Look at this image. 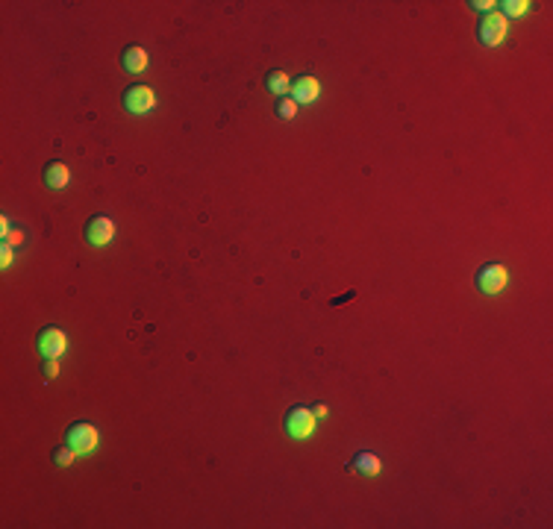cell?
<instances>
[{
    "label": "cell",
    "mask_w": 553,
    "mask_h": 529,
    "mask_svg": "<svg viewBox=\"0 0 553 529\" xmlns=\"http://www.w3.org/2000/svg\"><path fill=\"white\" fill-rule=\"evenodd\" d=\"M353 473H359V476H380V471H382V462H380V456L377 453H371V450H359L353 459H350V465H347Z\"/></svg>",
    "instance_id": "cell-9"
},
{
    "label": "cell",
    "mask_w": 553,
    "mask_h": 529,
    "mask_svg": "<svg viewBox=\"0 0 553 529\" xmlns=\"http://www.w3.org/2000/svg\"><path fill=\"white\" fill-rule=\"evenodd\" d=\"M98 441H101L98 426L88 423V421H77V423H71L65 429V444L74 447L77 456H88L94 447H98Z\"/></svg>",
    "instance_id": "cell-1"
},
{
    "label": "cell",
    "mask_w": 553,
    "mask_h": 529,
    "mask_svg": "<svg viewBox=\"0 0 553 529\" xmlns=\"http://www.w3.org/2000/svg\"><path fill=\"white\" fill-rule=\"evenodd\" d=\"M283 429L288 432L292 438H309L312 429H315V415H312V409L306 406H292L283 418Z\"/></svg>",
    "instance_id": "cell-3"
},
{
    "label": "cell",
    "mask_w": 553,
    "mask_h": 529,
    "mask_svg": "<svg viewBox=\"0 0 553 529\" xmlns=\"http://www.w3.org/2000/svg\"><path fill=\"white\" fill-rule=\"evenodd\" d=\"M24 238H27V232H24V230H15V232H9V235L4 238V245L15 247V245H24Z\"/></svg>",
    "instance_id": "cell-17"
},
{
    "label": "cell",
    "mask_w": 553,
    "mask_h": 529,
    "mask_svg": "<svg viewBox=\"0 0 553 529\" xmlns=\"http://www.w3.org/2000/svg\"><path fill=\"white\" fill-rule=\"evenodd\" d=\"M156 106V94L151 86H130L124 91V109L130 115H148Z\"/></svg>",
    "instance_id": "cell-6"
},
{
    "label": "cell",
    "mask_w": 553,
    "mask_h": 529,
    "mask_svg": "<svg viewBox=\"0 0 553 529\" xmlns=\"http://www.w3.org/2000/svg\"><path fill=\"white\" fill-rule=\"evenodd\" d=\"M121 65H124L127 74H141V71L148 68V51H144V47H138V44L124 47V53H121Z\"/></svg>",
    "instance_id": "cell-10"
},
{
    "label": "cell",
    "mask_w": 553,
    "mask_h": 529,
    "mask_svg": "<svg viewBox=\"0 0 553 529\" xmlns=\"http://www.w3.org/2000/svg\"><path fill=\"white\" fill-rule=\"evenodd\" d=\"M68 183H71V171H68L65 162H47V165H44V185H47V188L59 191V188H65Z\"/></svg>",
    "instance_id": "cell-11"
},
{
    "label": "cell",
    "mask_w": 553,
    "mask_h": 529,
    "mask_svg": "<svg viewBox=\"0 0 553 529\" xmlns=\"http://www.w3.org/2000/svg\"><path fill=\"white\" fill-rule=\"evenodd\" d=\"M507 282H509V271L503 268L500 262L483 264V268L477 271V277H474V285H477L480 294H500L503 288H507Z\"/></svg>",
    "instance_id": "cell-2"
},
{
    "label": "cell",
    "mask_w": 553,
    "mask_h": 529,
    "mask_svg": "<svg viewBox=\"0 0 553 529\" xmlns=\"http://www.w3.org/2000/svg\"><path fill=\"white\" fill-rule=\"evenodd\" d=\"M265 88H268V94H274V98H285V91L292 88V83H288L285 71H271V74L265 77Z\"/></svg>",
    "instance_id": "cell-12"
},
{
    "label": "cell",
    "mask_w": 553,
    "mask_h": 529,
    "mask_svg": "<svg viewBox=\"0 0 553 529\" xmlns=\"http://www.w3.org/2000/svg\"><path fill=\"white\" fill-rule=\"evenodd\" d=\"M41 371H44L47 379H54V376L59 374V359H47V362L41 365Z\"/></svg>",
    "instance_id": "cell-16"
},
{
    "label": "cell",
    "mask_w": 553,
    "mask_h": 529,
    "mask_svg": "<svg viewBox=\"0 0 553 529\" xmlns=\"http://www.w3.org/2000/svg\"><path fill=\"white\" fill-rule=\"evenodd\" d=\"M477 38L483 47H497L503 38H507V18L500 12H486L483 21L477 27Z\"/></svg>",
    "instance_id": "cell-4"
},
{
    "label": "cell",
    "mask_w": 553,
    "mask_h": 529,
    "mask_svg": "<svg viewBox=\"0 0 553 529\" xmlns=\"http://www.w3.org/2000/svg\"><path fill=\"white\" fill-rule=\"evenodd\" d=\"M468 6L477 9V12H492V6H497V4H494V0H471Z\"/></svg>",
    "instance_id": "cell-18"
},
{
    "label": "cell",
    "mask_w": 553,
    "mask_h": 529,
    "mask_svg": "<svg viewBox=\"0 0 553 529\" xmlns=\"http://www.w3.org/2000/svg\"><path fill=\"white\" fill-rule=\"evenodd\" d=\"M274 112H277V118H283V121H292V118L298 115L295 98H277L274 101Z\"/></svg>",
    "instance_id": "cell-13"
},
{
    "label": "cell",
    "mask_w": 553,
    "mask_h": 529,
    "mask_svg": "<svg viewBox=\"0 0 553 529\" xmlns=\"http://www.w3.org/2000/svg\"><path fill=\"white\" fill-rule=\"evenodd\" d=\"M36 347L44 359H59L68 350V335L59 327H44L36 339Z\"/></svg>",
    "instance_id": "cell-5"
},
{
    "label": "cell",
    "mask_w": 553,
    "mask_h": 529,
    "mask_svg": "<svg viewBox=\"0 0 553 529\" xmlns=\"http://www.w3.org/2000/svg\"><path fill=\"white\" fill-rule=\"evenodd\" d=\"M74 459H77V450H74V447L62 444V447H56V450H54V465H59V468H68Z\"/></svg>",
    "instance_id": "cell-14"
},
{
    "label": "cell",
    "mask_w": 553,
    "mask_h": 529,
    "mask_svg": "<svg viewBox=\"0 0 553 529\" xmlns=\"http://www.w3.org/2000/svg\"><path fill=\"white\" fill-rule=\"evenodd\" d=\"M318 94H321V83L312 77V74H303V77H298V80L292 83V98H295L298 106H300V103H315Z\"/></svg>",
    "instance_id": "cell-8"
},
{
    "label": "cell",
    "mask_w": 553,
    "mask_h": 529,
    "mask_svg": "<svg viewBox=\"0 0 553 529\" xmlns=\"http://www.w3.org/2000/svg\"><path fill=\"white\" fill-rule=\"evenodd\" d=\"M312 415H315V418H327V406L324 403H315V406H312Z\"/></svg>",
    "instance_id": "cell-20"
},
{
    "label": "cell",
    "mask_w": 553,
    "mask_h": 529,
    "mask_svg": "<svg viewBox=\"0 0 553 529\" xmlns=\"http://www.w3.org/2000/svg\"><path fill=\"white\" fill-rule=\"evenodd\" d=\"M0 262H4V268L12 264V247L9 245H4V250H0Z\"/></svg>",
    "instance_id": "cell-19"
},
{
    "label": "cell",
    "mask_w": 553,
    "mask_h": 529,
    "mask_svg": "<svg viewBox=\"0 0 553 529\" xmlns=\"http://www.w3.org/2000/svg\"><path fill=\"white\" fill-rule=\"evenodd\" d=\"M83 232H86V242L88 245L103 247V245H109L112 238H115V224H112L109 215H91Z\"/></svg>",
    "instance_id": "cell-7"
},
{
    "label": "cell",
    "mask_w": 553,
    "mask_h": 529,
    "mask_svg": "<svg viewBox=\"0 0 553 529\" xmlns=\"http://www.w3.org/2000/svg\"><path fill=\"white\" fill-rule=\"evenodd\" d=\"M527 9H530L527 0H507V4H503V18H521Z\"/></svg>",
    "instance_id": "cell-15"
}]
</instances>
